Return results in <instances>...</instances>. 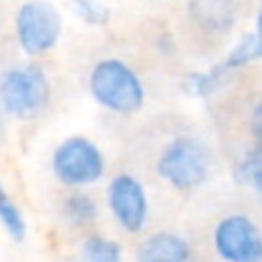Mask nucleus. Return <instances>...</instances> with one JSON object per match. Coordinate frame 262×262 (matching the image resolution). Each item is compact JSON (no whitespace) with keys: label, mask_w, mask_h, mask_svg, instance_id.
I'll use <instances>...</instances> for the list:
<instances>
[{"label":"nucleus","mask_w":262,"mask_h":262,"mask_svg":"<svg viewBox=\"0 0 262 262\" xmlns=\"http://www.w3.org/2000/svg\"><path fill=\"white\" fill-rule=\"evenodd\" d=\"M90 92L101 106L115 113H134L143 106L145 90L136 72L122 60H101L90 74Z\"/></svg>","instance_id":"1"},{"label":"nucleus","mask_w":262,"mask_h":262,"mask_svg":"<svg viewBox=\"0 0 262 262\" xmlns=\"http://www.w3.org/2000/svg\"><path fill=\"white\" fill-rule=\"evenodd\" d=\"M157 170L172 189L193 191L209 177L212 157L203 140L193 136H180L161 152Z\"/></svg>","instance_id":"2"},{"label":"nucleus","mask_w":262,"mask_h":262,"mask_svg":"<svg viewBox=\"0 0 262 262\" xmlns=\"http://www.w3.org/2000/svg\"><path fill=\"white\" fill-rule=\"evenodd\" d=\"M51 97V85L44 69L37 64L9 69L0 76V104L18 118L39 113Z\"/></svg>","instance_id":"3"},{"label":"nucleus","mask_w":262,"mask_h":262,"mask_svg":"<svg viewBox=\"0 0 262 262\" xmlns=\"http://www.w3.org/2000/svg\"><path fill=\"white\" fill-rule=\"evenodd\" d=\"M62 32V16L46 0H30L21 5L16 14V37L23 51L30 55H41L51 51Z\"/></svg>","instance_id":"4"},{"label":"nucleus","mask_w":262,"mask_h":262,"mask_svg":"<svg viewBox=\"0 0 262 262\" xmlns=\"http://www.w3.org/2000/svg\"><path fill=\"white\" fill-rule=\"evenodd\" d=\"M53 172L67 186H85L104 175V157L92 140L83 136L67 138L53 154Z\"/></svg>","instance_id":"5"},{"label":"nucleus","mask_w":262,"mask_h":262,"mask_svg":"<svg viewBox=\"0 0 262 262\" xmlns=\"http://www.w3.org/2000/svg\"><path fill=\"white\" fill-rule=\"evenodd\" d=\"M214 249L226 262H262V232L249 216L232 214L219 221Z\"/></svg>","instance_id":"6"},{"label":"nucleus","mask_w":262,"mask_h":262,"mask_svg":"<svg viewBox=\"0 0 262 262\" xmlns=\"http://www.w3.org/2000/svg\"><path fill=\"white\" fill-rule=\"evenodd\" d=\"M108 207L127 232L143 230L147 221V195L134 175H118L108 186Z\"/></svg>","instance_id":"7"},{"label":"nucleus","mask_w":262,"mask_h":262,"mask_svg":"<svg viewBox=\"0 0 262 262\" xmlns=\"http://www.w3.org/2000/svg\"><path fill=\"white\" fill-rule=\"evenodd\" d=\"M138 262H189L191 260V246L184 237L172 235V232H157L147 237L140 244Z\"/></svg>","instance_id":"8"},{"label":"nucleus","mask_w":262,"mask_h":262,"mask_svg":"<svg viewBox=\"0 0 262 262\" xmlns=\"http://www.w3.org/2000/svg\"><path fill=\"white\" fill-rule=\"evenodd\" d=\"M189 14L207 32H228L237 21L235 0H191Z\"/></svg>","instance_id":"9"},{"label":"nucleus","mask_w":262,"mask_h":262,"mask_svg":"<svg viewBox=\"0 0 262 262\" xmlns=\"http://www.w3.org/2000/svg\"><path fill=\"white\" fill-rule=\"evenodd\" d=\"M258 60H262V37L258 32H251V35L242 37V39L232 46L230 53H228L216 67L209 69V74L214 76V81H216L219 85H223V81H226L232 72H237V69L246 67V64H251V62H258Z\"/></svg>","instance_id":"10"},{"label":"nucleus","mask_w":262,"mask_h":262,"mask_svg":"<svg viewBox=\"0 0 262 262\" xmlns=\"http://www.w3.org/2000/svg\"><path fill=\"white\" fill-rule=\"evenodd\" d=\"M235 177H237V182H242L244 186L253 189L262 200V143L251 147L249 152L239 159V163H237V168H235Z\"/></svg>","instance_id":"11"},{"label":"nucleus","mask_w":262,"mask_h":262,"mask_svg":"<svg viewBox=\"0 0 262 262\" xmlns=\"http://www.w3.org/2000/svg\"><path fill=\"white\" fill-rule=\"evenodd\" d=\"M62 212L72 226H90V223L97 219V205L90 195L74 193L64 200Z\"/></svg>","instance_id":"12"},{"label":"nucleus","mask_w":262,"mask_h":262,"mask_svg":"<svg viewBox=\"0 0 262 262\" xmlns=\"http://www.w3.org/2000/svg\"><path fill=\"white\" fill-rule=\"evenodd\" d=\"M83 262H122V249L118 242L95 235L83 244Z\"/></svg>","instance_id":"13"},{"label":"nucleus","mask_w":262,"mask_h":262,"mask_svg":"<svg viewBox=\"0 0 262 262\" xmlns=\"http://www.w3.org/2000/svg\"><path fill=\"white\" fill-rule=\"evenodd\" d=\"M0 223L5 226V230L9 232V237H14L16 242H21L26 237V221L23 214L18 212L16 203L9 198V193L5 191V186L0 184Z\"/></svg>","instance_id":"14"},{"label":"nucleus","mask_w":262,"mask_h":262,"mask_svg":"<svg viewBox=\"0 0 262 262\" xmlns=\"http://www.w3.org/2000/svg\"><path fill=\"white\" fill-rule=\"evenodd\" d=\"M74 12L90 26H106L111 18V9L99 0H72Z\"/></svg>","instance_id":"15"},{"label":"nucleus","mask_w":262,"mask_h":262,"mask_svg":"<svg viewBox=\"0 0 262 262\" xmlns=\"http://www.w3.org/2000/svg\"><path fill=\"white\" fill-rule=\"evenodd\" d=\"M184 88L193 97H207L214 90H219V83L214 81L209 72H200V74H189L184 78Z\"/></svg>","instance_id":"16"},{"label":"nucleus","mask_w":262,"mask_h":262,"mask_svg":"<svg viewBox=\"0 0 262 262\" xmlns=\"http://www.w3.org/2000/svg\"><path fill=\"white\" fill-rule=\"evenodd\" d=\"M251 131H253L255 140L262 143V99L255 104L253 108V115H251Z\"/></svg>","instance_id":"17"},{"label":"nucleus","mask_w":262,"mask_h":262,"mask_svg":"<svg viewBox=\"0 0 262 262\" xmlns=\"http://www.w3.org/2000/svg\"><path fill=\"white\" fill-rule=\"evenodd\" d=\"M255 32L262 37V3H260V9H258V18H255Z\"/></svg>","instance_id":"18"}]
</instances>
